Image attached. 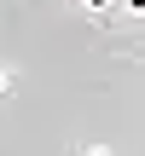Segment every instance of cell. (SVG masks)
<instances>
[{"label": "cell", "mask_w": 145, "mask_h": 156, "mask_svg": "<svg viewBox=\"0 0 145 156\" xmlns=\"http://www.w3.org/2000/svg\"><path fill=\"white\" fill-rule=\"evenodd\" d=\"M81 156H110V151H105V145H81Z\"/></svg>", "instance_id": "obj_3"}, {"label": "cell", "mask_w": 145, "mask_h": 156, "mask_svg": "<svg viewBox=\"0 0 145 156\" xmlns=\"http://www.w3.org/2000/svg\"><path fill=\"white\" fill-rule=\"evenodd\" d=\"M6 93H12V69L0 64V98H6Z\"/></svg>", "instance_id": "obj_2"}, {"label": "cell", "mask_w": 145, "mask_h": 156, "mask_svg": "<svg viewBox=\"0 0 145 156\" xmlns=\"http://www.w3.org/2000/svg\"><path fill=\"white\" fill-rule=\"evenodd\" d=\"M76 6H81L87 17H105V12H110V0H76Z\"/></svg>", "instance_id": "obj_1"}]
</instances>
